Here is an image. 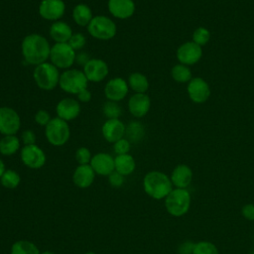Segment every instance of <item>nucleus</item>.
<instances>
[{"label":"nucleus","instance_id":"f257e3e1","mask_svg":"<svg viewBox=\"0 0 254 254\" xmlns=\"http://www.w3.org/2000/svg\"><path fill=\"white\" fill-rule=\"evenodd\" d=\"M51 48L52 46L49 41L38 33L25 36L21 43V52L25 62L35 66L48 62Z\"/></svg>","mask_w":254,"mask_h":254},{"label":"nucleus","instance_id":"f03ea898","mask_svg":"<svg viewBox=\"0 0 254 254\" xmlns=\"http://www.w3.org/2000/svg\"><path fill=\"white\" fill-rule=\"evenodd\" d=\"M143 188L145 192L154 199L166 198L172 191L173 184L171 179L163 172L151 171L143 179Z\"/></svg>","mask_w":254,"mask_h":254},{"label":"nucleus","instance_id":"7ed1b4c3","mask_svg":"<svg viewBox=\"0 0 254 254\" xmlns=\"http://www.w3.org/2000/svg\"><path fill=\"white\" fill-rule=\"evenodd\" d=\"M60 76V69L51 62L38 64L33 70V78L36 85L46 91L53 90L59 85Z\"/></svg>","mask_w":254,"mask_h":254},{"label":"nucleus","instance_id":"20e7f679","mask_svg":"<svg viewBox=\"0 0 254 254\" xmlns=\"http://www.w3.org/2000/svg\"><path fill=\"white\" fill-rule=\"evenodd\" d=\"M167 211L175 216L185 215L190 206V193L187 189H173L165 198Z\"/></svg>","mask_w":254,"mask_h":254},{"label":"nucleus","instance_id":"39448f33","mask_svg":"<svg viewBox=\"0 0 254 254\" xmlns=\"http://www.w3.org/2000/svg\"><path fill=\"white\" fill-rule=\"evenodd\" d=\"M88 80L81 69L68 68L61 73L59 86L68 94L76 95L79 91L87 88Z\"/></svg>","mask_w":254,"mask_h":254},{"label":"nucleus","instance_id":"423d86ee","mask_svg":"<svg viewBox=\"0 0 254 254\" xmlns=\"http://www.w3.org/2000/svg\"><path fill=\"white\" fill-rule=\"evenodd\" d=\"M86 29L92 38L100 41L111 40L117 33V26L115 22L104 15L94 16Z\"/></svg>","mask_w":254,"mask_h":254},{"label":"nucleus","instance_id":"0eeeda50","mask_svg":"<svg viewBox=\"0 0 254 254\" xmlns=\"http://www.w3.org/2000/svg\"><path fill=\"white\" fill-rule=\"evenodd\" d=\"M45 135L51 145L55 147L64 146L70 136L69 125L66 121L59 117L52 118L49 124L45 127Z\"/></svg>","mask_w":254,"mask_h":254},{"label":"nucleus","instance_id":"6e6552de","mask_svg":"<svg viewBox=\"0 0 254 254\" xmlns=\"http://www.w3.org/2000/svg\"><path fill=\"white\" fill-rule=\"evenodd\" d=\"M76 52L67 43H55L51 48L50 62L59 69H68L75 63Z\"/></svg>","mask_w":254,"mask_h":254},{"label":"nucleus","instance_id":"1a4fd4ad","mask_svg":"<svg viewBox=\"0 0 254 254\" xmlns=\"http://www.w3.org/2000/svg\"><path fill=\"white\" fill-rule=\"evenodd\" d=\"M21 128V118L18 112L9 106L0 107V134L16 135Z\"/></svg>","mask_w":254,"mask_h":254},{"label":"nucleus","instance_id":"9d476101","mask_svg":"<svg viewBox=\"0 0 254 254\" xmlns=\"http://www.w3.org/2000/svg\"><path fill=\"white\" fill-rule=\"evenodd\" d=\"M22 163L30 169H41L46 164V154L38 145H25L20 152Z\"/></svg>","mask_w":254,"mask_h":254},{"label":"nucleus","instance_id":"9b49d317","mask_svg":"<svg viewBox=\"0 0 254 254\" xmlns=\"http://www.w3.org/2000/svg\"><path fill=\"white\" fill-rule=\"evenodd\" d=\"M38 10L43 19L56 22L61 20L64 15L65 4L63 0H42Z\"/></svg>","mask_w":254,"mask_h":254},{"label":"nucleus","instance_id":"f8f14e48","mask_svg":"<svg viewBox=\"0 0 254 254\" xmlns=\"http://www.w3.org/2000/svg\"><path fill=\"white\" fill-rule=\"evenodd\" d=\"M86 78L91 82H99L102 81L109 72L108 64L105 61L101 59H90L82 68Z\"/></svg>","mask_w":254,"mask_h":254},{"label":"nucleus","instance_id":"ddd939ff","mask_svg":"<svg viewBox=\"0 0 254 254\" xmlns=\"http://www.w3.org/2000/svg\"><path fill=\"white\" fill-rule=\"evenodd\" d=\"M103 91L107 100L119 102L128 94L129 86L124 78L113 77L106 82Z\"/></svg>","mask_w":254,"mask_h":254},{"label":"nucleus","instance_id":"4468645a","mask_svg":"<svg viewBox=\"0 0 254 254\" xmlns=\"http://www.w3.org/2000/svg\"><path fill=\"white\" fill-rule=\"evenodd\" d=\"M176 56L180 64L186 65L194 64L200 60L202 56V49L193 42H187L178 48Z\"/></svg>","mask_w":254,"mask_h":254},{"label":"nucleus","instance_id":"2eb2a0df","mask_svg":"<svg viewBox=\"0 0 254 254\" xmlns=\"http://www.w3.org/2000/svg\"><path fill=\"white\" fill-rule=\"evenodd\" d=\"M81 111L79 101L71 97L61 99L56 106L57 117L68 122L75 119Z\"/></svg>","mask_w":254,"mask_h":254},{"label":"nucleus","instance_id":"dca6fc26","mask_svg":"<svg viewBox=\"0 0 254 254\" xmlns=\"http://www.w3.org/2000/svg\"><path fill=\"white\" fill-rule=\"evenodd\" d=\"M187 90L190 98L195 103L205 102L210 95L208 83L200 77L191 78L188 83Z\"/></svg>","mask_w":254,"mask_h":254},{"label":"nucleus","instance_id":"f3484780","mask_svg":"<svg viewBox=\"0 0 254 254\" xmlns=\"http://www.w3.org/2000/svg\"><path fill=\"white\" fill-rule=\"evenodd\" d=\"M126 125L119 119H106L101 127L103 138L109 143H115L125 137Z\"/></svg>","mask_w":254,"mask_h":254},{"label":"nucleus","instance_id":"a211bd4d","mask_svg":"<svg viewBox=\"0 0 254 254\" xmlns=\"http://www.w3.org/2000/svg\"><path fill=\"white\" fill-rule=\"evenodd\" d=\"M127 106L131 115L136 118H142L150 110L151 99L146 93H134L130 96Z\"/></svg>","mask_w":254,"mask_h":254},{"label":"nucleus","instance_id":"6ab92c4d","mask_svg":"<svg viewBox=\"0 0 254 254\" xmlns=\"http://www.w3.org/2000/svg\"><path fill=\"white\" fill-rule=\"evenodd\" d=\"M95 174L108 177L113 171H115L114 158L107 153L100 152L92 156L89 163Z\"/></svg>","mask_w":254,"mask_h":254},{"label":"nucleus","instance_id":"aec40b11","mask_svg":"<svg viewBox=\"0 0 254 254\" xmlns=\"http://www.w3.org/2000/svg\"><path fill=\"white\" fill-rule=\"evenodd\" d=\"M107 8L114 18L120 20L132 17L136 9L133 0H108Z\"/></svg>","mask_w":254,"mask_h":254},{"label":"nucleus","instance_id":"412c9836","mask_svg":"<svg viewBox=\"0 0 254 254\" xmlns=\"http://www.w3.org/2000/svg\"><path fill=\"white\" fill-rule=\"evenodd\" d=\"M95 175V172L89 164L78 165L72 174V182L77 188L86 189L92 185Z\"/></svg>","mask_w":254,"mask_h":254},{"label":"nucleus","instance_id":"4be33fe9","mask_svg":"<svg viewBox=\"0 0 254 254\" xmlns=\"http://www.w3.org/2000/svg\"><path fill=\"white\" fill-rule=\"evenodd\" d=\"M170 179L176 189H187L191 183L192 171L188 165L180 164L175 167Z\"/></svg>","mask_w":254,"mask_h":254},{"label":"nucleus","instance_id":"5701e85b","mask_svg":"<svg viewBox=\"0 0 254 254\" xmlns=\"http://www.w3.org/2000/svg\"><path fill=\"white\" fill-rule=\"evenodd\" d=\"M49 33L55 43H67L73 34L70 26L61 20L52 23Z\"/></svg>","mask_w":254,"mask_h":254},{"label":"nucleus","instance_id":"b1692460","mask_svg":"<svg viewBox=\"0 0 254 254\" xmlns=\"http://www.w3.org/2000/svg\"><path fill=\"white\" fill-rule=\"evenodd\" d=\"M71 16L74 23L80 27H87L94 17L91 8L84 3L76 4L72 9Z\"/></svg>","mask_w":254,"mask_h":254},{"label":"nucleus","instance_id":"393cba45","mask_svg":"<svg viewBox=\"0 0 254 254\" xmlns=\"http://www.w3.org/2000/svg\"><path fill=\"white\" fill-rule=\"evenodd\" d=\"M114 165L115 171L124 177L131 175L136 168V162L130 154L116 155L114 158Z\"/></svg>","mask_w":254,"mask_h":254},{"label":"nucleus","instance_id":"a878e982","mask_svg":"<svg viewBox=\"0 0 254 254\" xmlns=\"http://www.w3.org/2000/svg\"><path fill=\"white\" fill-rule=\"evenodd\" d=\"M127 83L129 89L133 90L134 93H146L149 88V80L147 76L138 71L129 74Z\"/></svg>","mask_w":254,"mask_h":254},{"label":"nucleus","instance_id":"bb28decb","mask_svg":"<svg viewBox=\"0 0 254 254\" xmlns=\"http://www.w3.org/2000/svg\"><path fill=\"white\" fill-rule=\"evenodd\" d=\"M20 149V139L16 135H4L0 139V154L12 156Z\"/></svg>","mask_w":254,"mask_h":254},{"label":"nucleus","instance_id":"cd10ccee","mask_svg":"<svg viewBox=\"0 0 254 254\" xmlns=\"http://www.w3.org/2000/svg\"><path fill=\"white\" fill-rule=\"evenodd\" d=\"M145 133V128L141 124V122L138 121H131L128 125H126V131L125 136L126 139L130 141V143H137L139 142Z\"/></svg>","mask_w":254,"mask_h":254},{"label":"nucleus","instance_id":"c85d7f7f","mask_svg":"<svg viewBox=\"0 0 254 254\" xmlns=\"http://www.w3.org/2000/svg\"><path fill=\"white\" fill-rule=\"evenodd\" d=\"M11 254H40V251L33 242L18 240L12 244Z\"/></svg>","mask_w":254,"mask_h":254},{"label":"nucleus","instance_id":"c756f323","mask_svg":"<svg viewBox=\"0 0 254 254\" xmlns=\"http://www.w3.org/2000/svg\"><path fill=\"white\" fill-rule=\"evenodd\" d=\"M171 75L174 80L178 82H189L191 79V71L188 65L179 64L173 66L171 70Z\"/></svg>","mask_w":254,"mask_h":254},{"label":"nucleus","instance_id":"7c9ffc66","mask_svg":"<svg viewBox=\"0 0 254 254\" xmlns=\"http://www.w3.org/2000/svg\"><path fill=\"white\" fill-rule=\"evenodd\" d=\"M21 182L20 175L14 170H6L0 178V184L6 189H16Z\"/></svg>","mask_w":254,"mask_h":254},{"label":"nucleus","instance_id":"2f4dec72","mask_svg":"<svg viewBox=\"0 0 254 254\" xmlns=\"http://www.w3.org/2000/svg\"><path fill=\"white\" fill-rule=\"evenodd\" d=\"M102 112L106 119H116L121 115V107L118 102L107 100L102 105Z\"/></svg>","mask_w":254,"mask_h":254},{"label":"nucleus","instance_id":"473e14b6","mask_svg":"<svg viewBox=\"0 0 254 254\" xmlns=\"http://www.w3.org/2000/svg\"><path fill=\"white\" fill-rule=\"evenodd\" d=\"M192 254H219L217 247L209 241H199L194 243Z\"/></svg>","mask_w":254,"mask_h":254},{"label":"nucleus","instance_id":"72a5a7b5","mask_svg":"<svg viewBox=\"0 0 254 254\" xmlns=\"http://www.w3.org/2000/svg\"><path fill=\"white\" fill-rule=\"evenodd\" d=\"M209 39H210V33L204 27L196 28L192 34V42L200 47L206 45Z\"/></svg>","mask_w":254,"mask_h":254},{"label":"nucleus","instance_id":"f704fd0d","mask_svg":"<svg viewBox=\"0 0 254 254\" xmlns=\"http://www.w3.org/2000/svg\"><path fill=\"white\" fill-rule=\"evenodd\" d=\"M86 43L85 36L82 33H73L67 44L76 52L81 50Z\"/></svg>","mask_w":254,"mask_h":254},{"label":"nucleus","instance_id":"c9c22d12","mask_svg":"<svg viewBox=\"0 0 254 254\" xmlns=\"http://www.w3.org/2000/svg\"><path fill=\"white\" fill-rule=\"evenodd\" d=\"M130 149H131V143L125 137L122 139H119L118 141L113 143V151L116 155L129 154Z\"/></svg>","mask_w":254,"mask_h":254},{"label":"nucleus","instance_id":"e433bc0d","mask_svg":"<svg viewBox=\"0 0 254 254\" xmlns=\"http://www.w3.org/2000/svg\"><path fill=\"white\" fill-rule=\"evenodd\" d=\"M91 153L86 147H79L75 151V160L78 165H87L91 161Z\"/></svg>","mask_w":254,"mask_h":254},{"label":"nucleus","instance_id":"4c0bfd02","mask_svg":"<svg viewBox=\"0 0 254 254\" xmlns=\"http://www.w3.org/2000/svg\"><path fill=\"white\" fill-rule=\"evenodd\" d=\"M34 119L39 126L46 127L49 124V122L52 120V117H51V114L47 110L40 109L36 112Z\"/></svg>","mask_w":254,"mask_h":254},{"label":"nucleus","instance_id":"58836bf2","mask_svg":"<svg viewBox=\"0 0 254 254\" xmlns=\"http://www.w3.org/2000/svg\"><path fill=\"white\" fill-rule=\"evenodd\" d=\"M108 181L109 184L114 187V188H119L124 184L125 181V177L123 175H121L120 173L113 171L109 176H108Z\"/></svg>","mask_w":254,"mask_h":254},{"label":"nucleus","instance_id":"ea45409f","mask_svg":"<svg viewBox=\"0 0 254 254\" xmlns=\"http://www.w3.org/2000/svg\"><path fill=\"white\" fill-rule=\"evenodd\" d=\"M21 140L24 143V146L36 144V134L31 129L24 130L21 134Z\"/></svg>","mask_w":254,"mask_h":254},{"label":"nucleus","instance_id":"a19ab883","mask_svg":"<svg viewBox=\"0 0 254 254\" xmlns=\"http://www.w3.org/2000/svg\"><path fill=\"white\" fill-rule=\"evenodd\" d=\"M241 214L245 219H247L249 221H253L254 220V204L247 203V204L243 205V207L241 209Z\"/></svg>","mask_w":254,"mask_h":254},{"label":"nucleus","instance_id":"79ce46f5","mask_svg":"<svg viewBox=\"0 0 254 254\" xmlns=\"http://www.w3.org/2000/svg\"><path fill=\"white\" fill-rule=\"evenodd\" d=\"M194 247V243L190 241H185L183 242L179 248H178V253L179 254H192Z\"/></svg>","mask_w":254,"mask_h":254},{"label":"nucleus","instance_id":"37998d69","mask_svg":"<svg viewBox=\"0 0 254 254\" xmlns=\"http://www.w3.org/2000/svg\"><path fill=\"white\" fill-rule=\"evenodd\" d=\"M91 92L88 90V88H84L82 89L81 91H79L77 94H76V97H77V100L79 102H83V103H86V102H89L91 100Z\"/></svg>","mask_w":254,"mask_h":254},{"label":"nucleus","instance_id":"c03bdc74","mask_svg":"<svg viewBox=\"0 0 254 254\" xmlns=\"http://www.w3.org/2000/svg\"><path fill=\"white\" fill-rule=\"evenodd\" d=\"M90 60V58L88 57V55L86 53H79V54H76V57H75V62L84 66V64Z\"/></svg>","mask_w":254,"mask_h":254},{"label":"nucleus","instance_id":"a18cd8bd","mask_svg":"<svg viewBox=\"0 0 254 254\" xmlns=\"http://www.w3.org/2000/svg\"><path fill=\"white\" fill-rule=\"evenodd\" d=\"M5 171H6V169H5V164H4V162L0 159V178H1V176L4 174Z\"/></svg>","mask_w":254,"mask_h":254},{"label":"nucleus","instance_id":"49530a36","mask_svg":"<svg viewBox=\"0 0 254 254\" xmlns=\"http://www.w3.org/2000/svg\"><path fill=\"white\" fill-rule=\"evenodd\" d=\"M40 254H54V253L51 251H44V252H40Z\"/></svg>","mask_w":254,"mask_h":254},{"label":"nucleus","instance_id":"de8ad7c7","mask_svg":"<svg viewBox=\"0 0 254 254\" xmlns=\"http://www.w3.org/2000/svg\"><path fill=\"white\" fill-rule=\"evenodd\" d=\"M84 254H96V253L93 252V251H88V252H85Z\"/></svg>","mask_w":254,"mask_h":254},{"label":"nucleus","instance_id":"09e8293b","mask_svg":"<svg viewBox=\"0 0 254 254\" xmlns=\"http://www.w3.org/2000/svg\"><path fill=\"white\" fill-rule=\"evenodd\" d=\"M0 139H1V138H0Z\"/></svg>","mask_w":254,"mask_h":254}]
</instances>
